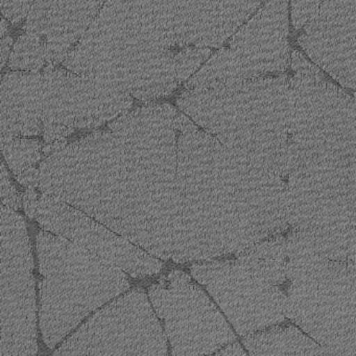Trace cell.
<instances>
[{"label":"cell","mask_w":356,"mask_h":356,"mask_svg":"<svg viewBox=\"0 0 356 356\" xmlns=\"http://www.w3.org/2000/svg\"><path fill=\"white\" fill-rule=\"evenodd\" d=\"M210 55L211 49L193 45L183 47V49L177 51L175 56V65L180 84L188 81L199 70L200 66L207 62Z\"/></svg>","instance_id":"e0dca14e"},{"label":"cell","mask_w":356,"mask_h":356,"mask_svg":"<svg viewBox=\"0 0 356 356\" xmlns=\"http://www.w3.org/2000/svg\"><path fill=\"white\" fill-rule=\"evenodd\" d=\"M253 76L280 74L291 63L289 0H268L230 41Z\"/></svg>","instance_id":"8fae6325"},{"label":"cell","mask_w":356,"mask_h":356,"mask_svg":"<svg viewBox=\"0 0 356 356\" xmlns=\"http://www.w3.org/2000/svg\"><path fill=\"white\" fill-rule=\"evenodd\" d=\"M218 355H245L247 351L241 348L238 341H232L216 352Z\"/></svg>","instance_id":"484cf974"},{"label":"cell","mask_w":356,"mask_h":356,"mask_svg":"<svg viewBox=\"0 0 356 356\" xmlns=\"http://www.w3.org/2000/svg\"><path fill=\"white\" fill-rule=\"evenodd\" d=\"M291 22L295 30L299 31L316 15L324 0H291Z\"/></svg>","instance_id":"ac0fdd59"},{"label":"cell","mask_w":356,"mask_h":356,"mask_svg":"<svg viewBox=\"0 0 356 356\" xmlns=\"http://www.w3.org/2000/svg\"><path fill=\"white\" fill-rule=\"evenodd\" d=\"M42 147L37 139H1L3 157L15 176L41 159Z\"/></svg>","instance_id":"2e32d148"},{"label":"cell","mask_w":356,"mask_h":356,"mask_svg":"<svg viewBox=\"0 0 356 356\" xmlns=\"http://www.w3.org/2000/svg\"><path fill=\"white\" fill-rule=\"evenodd\" d=\"M133 99L129 93L56 65L43 70V127L97 128L129 112Z\"/></svg>","instance_id":"52a82bcc"},{"label":"cell","mask_w":356,"mask_h":356,"mask_svg":"<svg viewBox=\"0 0 356 356\" xmlns=\"http://www.w3.org/2000/svg\"><path fill=\"white\" fill-rule=\"evenodd\" d=\"M3 172H1V197H3V205L19 210L22 206V197L16 191L15 187L12 185L10 181L9 175L7 174L5 163H3Z\"/></svg>","instance_id":"ffe728a7"},{"label":"cell","mask_w":356,"mask_h":356,"mask_svg":"<svg viewBox=\"0 0 356 356\" xmlns=\"http://www.w3.org/2000/svg\"><path fill=\"white\" fill-rule=\"evenodd\" d=\"M191 273L195 280L206 285L243 337L283 323L286 295L281 286L277 287L239 258L195 264Z\"/></svg>","instance_id":"8992f818"},{"label":"cell","mask_w":356,"mask_h":356,"mask_svg":"<svg viewBox=\"0 0 356 356\" xmlns=\"http://www.w3.org/2000/svg\"><path fill=\"white\" fill-rule=\"evenodd\" d=\"M298 42L318 67L356 97V0H324Z\"/></svg>","instance_id":"9c48e42d"},{"label":"cell","mask_w":356,"mask_h":356,"mask_svg":"<svg viewBox=\"0 0 356 356\" xmlns=\"http://www.w3.org/2000/svg\"><path fill=\"white\" fill-rule=\"evenodd\" d=\"M42 74L8 72L1 83V139L42 133Z\"/></svg>","instance_id":"4fadbf2b"},{"label":"cell","mask_w":356,"mask_h":356,"mask_svg":"<svg viewBox=\"0 0 356 356\" xmlns=\"http://www.w3.org/2000/svg\"><path fill=\"white\" fill-rule=\"evenodd\" d=\"M289 281V318L327 353L356 354V261L318 256Z\"/></svg>","instance_id":"5b68a950"},{"label":"cell","mask_w":356,"mask_h":356,"mask_svg":"<svg viewBox=\"0 0 356 356\" xmlns=\"http://www.w3.org/2000/svg\"><path fill=\"white\" fill-rule=\"evenodd\" d=\"M177 109L149 104L49 156L41 191L90 214L157 257H174Z\"/></svg>","instance_id":"6da1fadb"},{"label":"cell","mask_w":356,"mask_h":356,"mask_svg":"<svg viewBox=\"0 0 356 356\" xmlns=\"http://www.w3.org/2000/svg\"><path fill=\"white\" fill-rule=\"evenodd\" d=\"M177 104L235 155L282 179L291 132V76L270 74L186 89Z\"/></svg>","instance_id":"277c9868"},{"label":"cell","mask_w":356,"mask_h":356,"mask_svg":"<svg viewBox=\"0 0 356 356\" xmlns=\"http://www.w3.org/2000/svg\"><path fill=\"white\" fill-rule=\"evenodd\" d=\"M12 45H13V41L9 35L1 37V64H3V67H5L6 63L9 62Z\"/></svg>","instance_id":"4316f807"},{"label":"cell","mask_w":356,"mask_h":356,"mask_svg":"<svg viewBox=\"0 0 356 356\" xmlns=\"http://www.w3.org/2000/svg\"><path fill=\"white\" fill-rule=\"evenodd\" d=\"M24 202V211L26 216L33 220L36 218L37 210H38L39 200L38 195L34 188H26L22 197Z\"/></svg>","instance_id":"603a6c76"},{"label":"cell","mask_w":356,"mask_h":356,"mask_svg":"<svg viewBox=\"0 0 356 356\" xmlns=\"http://www.w3.org/2000/svg\"><path fill=\"white\" fill-rule=\"evenodd\" d=\"M175 1L107 0L64 67L140 101L172 95L181 85Z\"/></svg>","instance_id":"3957f363"},{"label":"cell","mask_w":356,"mask_h":356,"mask_svg":"<svg viewBox=\"0 0 356 356\" xmlns=\"http://www.w3.org/2000/svg\"><path fill=\"white\" fill-rule=\"evenodd\" d=\"M252 76L241 57L232 49H222L207 60L203 67L189 79L186 89H206Z\"/></svg>","instance_id":"5bb4252c"},{"label":"cell","mask_w":356,"mask_h":356,"mask_svg":"<svg viewBox=\"0 0 356 356\" xmlns=\"http://www.w3.org/2000/svg\"><path fill=\"white\" fill-rule=\"evenodd\" d=\"M35 0H1V9L6 18L13 24L26 19Z\"/></svg>","instance_id":"d6986e66"},{"label":"cell","mask_w":356,"mask_h":356,"mask_svg":"<svg viewBox=\"0 0 356 356\" xmlns=\"http://www.w3.org/2000/svg\"><path fill=\"white\" fill-rule=\"evenodd\" d=\"M67 139L60 138L57 140L51 141V143H45L42 147V154L45 157H49V156L55 155V154L59 153L62 149H65L67 147Z\"/></svg>","instance_id":"d4e9b609"},{"label":"cell","mask_w":356,"mask_h":356,"mask_svg":"<svg viewBox=\"0 0 356 356\" xmlns=\"http://www.w3.org/2000/svg\"><path fill=\"white\" fill-rule=\"evenodd\" d=\"M47 63H49L47 38L26 32L14 45L8 65L13 70L39 72Z\"/></svg>","instance_id":"9a60e30c"},{"label":"cell","mask_w":356,"mask_h":356,"mask_svg":"<svg viewBox=\"0 0 356 356\" xmlns=\"http://www.w3.org/2000/svg\"><path fill=\"white\" fill-rule=\"evenodd\" d=\"M15 177L17 182L26 188H36L40 185L41 172L34 166L26 168Z\"/></svg>","instance_id":"7402d4cb"},{"label":"cell","mask_w":356,"mask_h":356,"mask_svg":"<svg viewBox=\"0 0 356 356\" xmlns=\"http://www.w3.org/2000/svg\"><path fill=\"white\" fill-rule=\"evenodd\" d=\"M152 303L165 320L174 354L216 353L235 335L216 306L191 282H160L149 289Z\"/></svg>","instance_id":"ba28073f"},{"label":"cell","mask_w":356,"mask_h":356,"mask_svg":"<svg viewBox=\"0 0 356 356\" xmlns=\"http://www.w3.org/2000/svg\"><path fill=\"white\" fill-rule=\"evenodd\" d=\"M178 262L245 251L289 225L282 179L210 133H182L177 157Z\"/></svg>","instance_id":"7a4b0ae2"},{"label":"cell","mask_w":356,"mask_h":356,"mask_svg":"<svg viewBox=\"0 0 356 356\" xmlns=\"http://www.w3.org/2000/svg\"><path fill=\"white\" fill-rule=\"evenodd\" d=\"M76 131V129L61 124H49L43 127L42 135L44 143H51L60 138H65Z\"/></svg>","instance_id":"44dd1931"},{"label":"cell","mask_w":356,"mask_h":356,"mask_svg":"<svg viewBox=\"0 0 356 356\" xmlns=\"http://www.w3.org/2000/svg\"><path fill=\"white\" fill-rule=\"evenodd\" d=\"M175 127L176 130L181 133H191L199 130L197 124H193V120H189L179 110H177L176 118H175Z\"/></svg>","instance_id":"cb8c5ba5"},{"label":"cell","mask_w":356,"mask_h":356,"mask_svg":"<svg viewBox=\"0 0 356 356\" xmlns=\"http://www.w3.org/2000/svg\"><path fill=\"white\" fill-rule=\"evenodd\" d=\"M266 0H176L180 47H220Z\"/></svg>","instance_id":"7c38bea8"},{"label":"cell","mask_w":356,"mask_h":356,"mask_svg":"<svg viewBox=\"0 0 356 356\" xmlns=\"http://www.w3.org/2000/svg\"><path fill=\"white\" fill-rule=\"evenodd\" d=\"M36 218L41 228L70 239L99 257L118 264L132 276L156 274L162 268L159 260L116 236L65 202L47 193L39 200Z\"/></svg>","instance_id":"30bf717a"}]
</instances>
